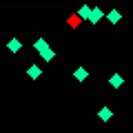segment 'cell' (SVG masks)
Masks as SVG:
<instances>
[{
    "mask_svg": "<svg viewBox=\"0 0 133 133\" xmlns=\"http://www.w3.org/2000/svg\"><path fill=\"white\" fill-rule=\"evenodd\" d=\"M44 49H49L47 40H44V38H38V40H36V51H38V53H42Z\"/></svg>",
    "mask_w": 133,
    "mask_h": 133,
    "instance_id": "ba28073f",
    "label": "cell"
},
{
    "mask_svg": "<svg viewBox=\"0 0 133 133\" xmlns=\"http://www.w3.org/2000/svg\"><path fill=\"white\" fill-rule=\"evenodd\" d=\"M107 20H109V22H111V24H118V22H120V20H122V14H120V11H118V9H111V11H109V14H107Z\"/></svg>",
    "mask_w": 133,
    "mask_h": 133,
    "instance_id": "277c9868",
    "label": "cell"
},
{
    "mask_svg": "<svg viewBox=\"0 0 133 133\" xmlns=\"http://www.w3.org/2000/svg\"><path fill=\"white\" fill-rule=\"evenodd\" d=\"M98 118H100V120H102V122H109V120H111V118H113V111H111V109H109V107H102V109H100V111H98Z\"/></svg>",
    "mask_w": 133,
    "mask_h": 133,
    "instance_id": "7a4b0ae2",
    "label": "cell"
},
{
    "mask_svg": "<svg viewBox=\"0 0 133 133\" xmlns=\"http://www.w3.org/2000/svg\"><path fill=\"white\" fill-rule=\"evenodd\" d=\"M27 73H29V78H33V80H38V78L42 76V69H40L38 64H33V66H29V71H27Z\"/></svg>",
    "mask_w": 133,
    "mask_h": 133,
    "instance_id": "8992f818",
    "label": "cell"
},
{
    "mask_svg": "<svg viewBox=\"0 0 133 133\" xmlns=\"http://www.w3.org/2000/svg\"><path fill=\"white\" fill-rule=\"evenodd\" d=\"M109 84H111V87H113V89H120V87H122V84H124V78H122V76H120V73H113V76H111V78H109Z\"/></svg>",
    "mask_w": 133,
    "mask_h": 133,
    "instance_id": "5b68a950",
    "label": "cell"
},
{
    "mask_svg": "<svg viewBox=\"0 0 133 133\" xmlns=\"http://www.w3.org/2000/svg\"><path fill=\"white\" fill-rule=\"evenodd\" d=\"M40 56H42V60H44V62H49L53 56H56V51H53V49H44V51L40 53Z\"/></svg>",
    "mask_w": 133,
    "mask_h": 133,
    "instance_id": "9c48e42d",
    "label": "cell"
},
{
    "mask_svg": "<svg viewBox=\"0 0 133 133\" xmlns=\"http://www.w3.org/2000/svg\"><path fill=\"white\" fill-rule=\"evenodd\" d=\"M20 47H22V44H20L18 38H11V40H9V51H11V53H18Z\"/></svg>",
    "mask_w": 133,
    "mask_h": 133,
    "instance_id": "52a82bcc",
    "label": "cell"
},
{
    "mask_svg": "<svg viewBox=\"0 0 133 133\" xmlns=\"http://www.w3.org/2000/svg\"><path fill=\"white\" fill-rule=\"evenodd\" d=\"M102 16H104V11L100 9V7H91V14H89V22H91V24H98L100 20H102Z\"/></svg>",
    "mask_w": 133,
    "mask_h": 133,
    "instance_id": "6da1fadb",
    "label": "cell"
},
{
    "mask_svg": "<svg viewBox=\"0 0 133 133\" xmlns=\"http://www.w3.org/2000/svg\"><path fill=\"white\" fill-rule=\"evenodd\" d=\"M73 78H76V80H78V82H84V80H87V78H89V71H87L84 66H78L76 71H73Z\"/></svg>",
    "mask_w": 133,
    "mask_h": 133,
    "instance_id": "3957f363",
    "label": "cell"
}]
</instances>
